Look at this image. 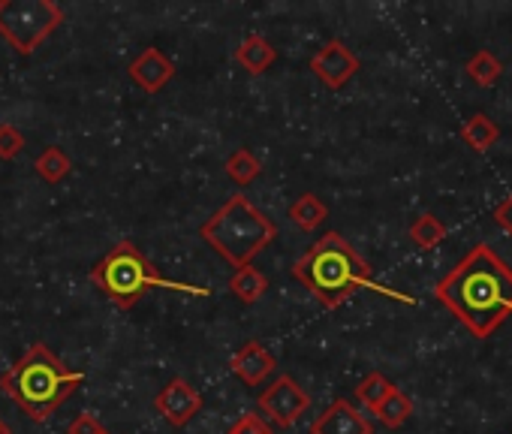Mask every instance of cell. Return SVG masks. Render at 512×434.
I'll list each match as a JSON object with an SVG mask.
<instances>
[{
    "label": "cell",
    "mask_w": 512,
    "mask_h": 434,
    "mask_svg": "<svg viewBox=\"0 0 512 434\" xmlns=\"http://www.w3.org/2000/svg\"><path fill=\"white\" fill-rule=\"evenodd\" d=\"M434 296L476 338H488L512 314V269L479 245L437 284Z\"/></svg>",
    "instance_id": "cell-1"
},
{
    "label": "cell",
    "mask_w": 512,
    "mask_h": 434,
    "mask_svg": "<svg viewBox=\"0 0 512 434\" xmlns=\"http://www.w3.org/2000/svg\"><path fill=\"white\" fill-rule=\"evenodd\" d=\"M82 383L85 374L70 371L67 362L46 344H34L10 371L0 374V389L34 422H46Z\"/></svg>",
    "instance_id": "cell-2"
},
{
    "label": "cell",
    "mask_w": 512,
    "mask_h": 434,
    "mask_svg": "<svg viewBox=\"0 0 512 434\" xmlns=\"http://www.w3.org/2000/svg\"><path fill=\"white\" fill-rule=\"evenodd\" d=\"M305 290L323 305L338 308L344 305L356 290L371 284V266L353 251V245L341 233L320 236L290 269Z\"/></svg>",
    "instance_id": "cell-3"
},
{
    "label": "cell",
    "mask_w": 512,
    "mask_h": 434,
    "mask_svg": "<svg viewBox=\"0 0 512 434\" xmlns=\"http://www.w3.org/2000/svg\"><path fill=\"white\" fill-rule=\"evenodd\" d=\"M202 242L217 251L229 266L241 269L278 239V224L256 208L244 193L229 196L199 227Z\"/></svg>",
    "instance_id": "cell-4"
},
{
    "label": "cell",
    "mask_w": 512,
    "mask_h": 434,
    "mask_svg": "<svg viewBox=\"0 0 512 434\" xmlns=\"http://www.w3.org/2000/svg\"><path fill=\"white\" fill-rule=\"evenodd\" d=\"M91 284L124 311H130L148 290L172 287L160 278L157 266L130 239H121L106 257L94 263Z\"/></svg>",
    "instance_id": "cell-5"
},
{
    "label": "cell",
    "mask_w": 512,
    "mask_h": 434,
    "mask_svg": "<svg viewBox=\"0 0 512 434\" xmlns=\"http://www.w3.org/2000/svg\"><path fill=\"white\" fill-rule=\"evenodd\" d=\"M61 25L64 10L52 0H0V37L19 55H34Z\"/></svg>",
    "instance_id": "cell-6"
},
{
    "label": "cell",
    "mask_w": 512,
    "mask_h": 434,
    "mask_svg": "<svg viewBox=\"0 0 512 434\" xmlns=\"http://www.w3.org/2000/svg\"><path fill=\"white\" fill-rule=\"evenodd\" d=\"M260 410L269 413V419L281 428H290L293 422H299L305 416V410L311 407V395L290 377L281 374L272 386H266L260 392Z\"/></svg>",
    "instance_id": "cell-7"
},
{
    "label": "cell",
    "mask_w": 512,
    "mask_h": 434,
    "mask_svg": "<svg viewBox=\"0 0 512 434\" xmlns=\"http://www.w3.org/2000/svg\"><path fill=\"white\" fill-rule=\"evenodd\" d=\"M154 407L160 410V416L175 425V428H184L199 410H202V395L184 380V377H172L154 398Z\"/></svg>",
    "instance_id": "cell-8"
},
{
    "label": "cell",
    "mask_w": 512,
    "mask_h": 434,
    "mask_svg": "<svg viewBox=\"0 0 512 434\" xmlns=\"http://www.w3.org/2000/svg\"><path fill=\"white\" fill-rule=\"evenodd\" d=\"M311 70L317 73V79L329 88H344L356 73H359V58L341 43V40H329L314 58H311Z\"/></svg>",
    "instance_id": "cell-9"
},
{
    "label": "cell",
    "mask_w": 512,
    "mask_h": 434,
    "mask_svg": "<svg viewBox=\"0 0 512 434\" xmlns=\"http://www.w3.org/2000/svg\"><path fill=\"white\" fill-rule=\"evenodd\" d=\"M371 422L344 398L332 401L311 425V434H371Z\"/></svg>",
    "instance_id": "cell-10"
},
{
    "label": "cell",
    "mask_w": 512,
    "mask_h": 434,
    "mask_svg": "<svg viewBox=\"0 0 512 434\" xmlns=\"http://www.w3.org/2000/svg\"><path fill=\"white\" fill-rule=\"evenodd\" d=\"M232 374L247 383V386H260L263 380H269V374L278 368V359L260 344V341H247L229 362Z\"/></svg>",
    "instance_id": "cell-11"
},
{
    "label": "cell",
    "mask_w": 512,
    "mask_h": 434,
    "mask_svg": "<svg viewBox=\"0 0 512 434\" xmlns=\"http://www.w3.org/2000/svg\"><path fill=\"white\" fill-rule=\"evenodd\" d=\"M127 73H130V79H133L142 91L157 94V91H163V85L175 76V64H172L157 46H148L145 52L136 55V61L130 64Z\"/></svg>",
    "instance_id": "cell-12"
},
{
    "label": "cell",
    "mask_w": 512,
    "mask_h": 434,
    "mask_svg": "<svg viewBox=\"0 0 512 434\" xmlns=\"http://www.w3.org/2000/svg\"><path fill=\"white\" fill-rule=\"evenodd\" d=\"M235 61H238L247 73L263 76V73L278 61V49H275L269 40H263V37H247V40L235 49Z\"/></svg>",
    "instance_id": "cell-13"
},
{
    "label": "cell",
    "mask_w": 512,
    "mask_h": 434,
    "mask_svg": "<svg viewBox=\"0 0 512 434\" xmlns=\"http://www.w3.org/2000/svg\"><path fill=\"white\" fill-rule=\"evenodd\" d=\"M229 290L235 299H241L244 305H253V302H260L263 293L269 290V278L256 269V266H241L235 269V275L229 278Z\"/></svg>",
    "instance_id": "cell-14"
},
{
    "label": "cell",
    "mask_w": 512,
    "mask_h": 434,
    "mask_svg": "<svg viewBox=\"0 0 512 434\" xmlns=\"http://www.w3.org/2000/svg\"><path fill=\"white\" fill-rule=\"evenodd\" d=\"M290 217L293 221L305 230V233H311V230H317L326 217H329V208H326V202L317 196V193H302L293 205H290Z\"/></svg>",
    "instance_id": "cell-15"
},
{
    "label": "cell",
    "mask_w": 512,
    "mask_h": 434,
    "mask_svg": "<svg viewBox=\"0 0 512 434\" xmlns=\"http://www.w3.org/2000/svg\"><path fill=\"white\" fill-rule=\"evenodd\" d=\"M497 136H500L497 124H494L488 115H482V112L470 115V118L464 121V127H461V139H464L473 151H485V148H491V145L497 142Z\"/></svg>",
    "instance_id": "cell-16"
},
{
    "label": "cell",
    "mask_w": 512,
    "mask_h": 434,
    "mask_svg": "<svg viewBox=\"0 0 512 434\" xmlns=\"http://www.w3.org/2000/svg\"><path fill=\"white\" fill-rule=\"evenodd\" d=\"M226 175H229L235 184L247 187L250 181H256V178L263 175V163H260V157H256L250 148H238V151H232L229 160H226Z\"/></svg>",
    "instance_id": "cell-17"
},
{
    "label": "cell",
    "mask_w": 512,
    "mask_h": 434,
    "mask_svg": "<svg viewBox=\"0 0 512 434\" xmlns=\"http://www.w3.org/2000/svg\"><path fill=\"white\" fill-rule=\"evenodd\" d=\"M34 169H37V175H40L43 181H49V184H61V181L70 175L73 163H70V157H67L58 145H49V148L34 160Z\"/></svg>",
    "instance_id": "cell-18"
},
{
    "label": "cell",
    "mask_w": 512,
    "mask_h": 434,
    "mask_svg": "<svg viewBox=\"0 0 512 434\" xmlns=\"http://www.w3.org/2000/svg\"><path fill=\"white\" fill-rule=\"evenodd\" d=\"M377 413V419L386 425V428H401L410 416H413V401H410V395L407 392H401L398 386L389 392V398L374 410Z\"/></svg>",
    "instance_id": "cell-19"
},
{
    "label": "cell",
    "mask_w": 512,
    "mask_h": 434,
    "mask_svg": "<svg viewBox=\"0 0 512 434\" xmlns=\"http://www.w3.org/2000/svg\"><path fill=\"white\" fill-rule=\"evenodd\" d=\"M410 239L419 245V248H437L443 239H446V227H443V221L437 214H431V211H425V214H419L416 221L410 224Z\"/></svg>",
    "instance_id": "cell-20"
},
{
    "label": "cell",
    "mask_w": 512,
    "mask_h": 434,
    "mask_svg": "<svg viewBox=\"0 0 512 434\" xmlns=\"http://www.w3.org/2000/svg\"><path fill=\"white\" fill-rule=\"evenodd\" d=\"M392 389H395V383H392L389 377H383L380 371H374V374H368V377L356 386V398H359L368 410H377V407L389 398Z\"/></svg>",
    "instance_id": "cell-21"
},
{
    "label": "cell",
    "mask_w": 512,
    "mask_h": 434,
    "mask_svg": "<svg viewBox=\"0 0 512 434\" xmlns=\"http://www.w3.org/2000/svg\"><path fill=\"white\" fill-rule=\"evenodd\" d=\"M500 73H503V64H500L491 52H476V55L467 61V76H470L476 85H482V88L494 85V82L500 79Z\"/></svg>",
    "instance_id": "cell-22"
},
{
    "label": "cell",
    "mask_w": 512,
    "mask_h": 434,
    "mask_svg": "<svg viewBox=\"0 0 512 434\" xmlns=\"http://www.w3.org/2000/svg\"><path fill=\"white\" fill-rule=\"evenodd\" d=\"M22 148H25L22 130L13 127V124H0V157H4V160H13V157L22 154Z\"/></svg>",
    "instance_id": "cell-23"
},
{
    "label": "cell",
    "mask_w": 512,
    "mask_h": 434,
    "mask_svg": "<svg viewBox=\"0 0 512 434\" xmlns=\"http://www.w3.org/2000/svg\"><path fill=\"white\" fill-rule=\"evenodd\" d=\"M229 434H272V428L263 422L260 413H244V416L229 428Z\"/></svg>",
    "instance_id": "cell-24"
},
{
    "label": "cell",
    "mask_w": 512,
    "mask_h": 434,
    "mask_svg": "<svg viewBox=\"0 0 512 434\" xmlns=\"http://www.w3.org/2000/svg\"><path fill=\"white\" fill-rule=\"evenodd\" d=\"M67 434H106V428H103L91 413H79V416L70 422Z\"/></svg>",
    "instance_id": "cell-25"
},
{
    "label": "cell",
    "mask_w": 512,
    "mask_h": 434,
    "mask_svg": "<svg viewBox=\"0 0 512 434\" xmlns=\"http://www.w3.org/2000/svg\"><path fill=\"white\" fill-rule=\"evenodd\" d=\"M494 224L512 236V196H506L497 208H494Z\"/></svg>",
    "instance_id": "cell-26"
},
{
    "label": "cell",
    "mask_w": 512,
    "mask_h": 434,
    "mask_svg": "<svg viewBox=\"0 0 512 434\" xmlns=\"http://www.w3.org/2000/svg\"><path fill=\"white\" fill-rule=\"evenodd\" d=\"M0 434H10V425L4 419H0Z\"/></svg>",
    "instance_id": "cell-27"
},
{
    "label": "cell",
    "mask_w": 512,
    "mask_h": 434,
    "mask_svg": "<svg viewBox=\"0 0 512 434\" xmlns=\"http://www.w3.org/2000/svg\"><path fill=\"white\" fill-rule=\"evenodd\" d=\"M106 434H109V431H106Z\"/></svg>",
    "instance_id": "cell-28"
}]
</instances>
